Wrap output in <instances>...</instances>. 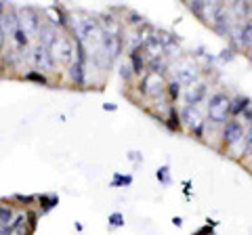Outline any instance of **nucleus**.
<instances>
[{"mask_svg": "<svg viewBox=\"0 0 252 235\" xmlns=\"http://www.w3.org/2000/svg\"><path fill=\"white\" fill-rule=\"evenodd\" d=\"M49 53H51L53 61H61V63H69V61H72V55H74V46H72V42H69L67 38L57 36V38H55V42L51 44Z\"/></svg>", "mask_w": 252, "mask_h": 235, "instance_id": "nucleus-2", "label": "nucleus"}, {"mask_svg": "<svg viewBox=\"0 0 252 235\" xmlns=\"http://www.w3.org/2000/svg\"><path fill=\"white\" fill-rule=\"evenodd\" d=\"M13 218H15V212H13L11 206H0V227L9 225Z\"/></svg>", "mask_w": 252, "mask_h": 235, "instance_id": "nucleus-15", "label": "nucleus"}, {"mask_svg": "<svg viewBox=\"0 0 252 235\" xmlns=\"http://www.w3.org/2000/svg\"><path fill=\"white\" fill-rule=\"evenodd\" d=\"M26 80H32V82H38V84H46L49 80H46L44 74H38V72H28L26 74Z\"/></svg>", "mask_w": 252, "mask_h": 235, "instance_id": "nucleus-21", "label": "nucleus"}, {"mask_svg": "<svg viewBox=\"0 0 252 235\" xmlns=\"http://www.w3.org/2000/svg\"><path fill=\"white\" fill-rule=\"evenodd\" d=\"M32 61H34V65L40 67V69H53V65H55L49 49H44V46H38V49L32 51Z\"/></svg>", "mask_w": 252, "mask_h": 235, "instance_id": "nucleus-6", "label": "nucleus"}, {"mask_svg": "<svg viewBox=\"0 0 252 235\" xmlns=\"http://www.w3.org/2000/svg\"><path fill=\"white\" fill-rule=\"evenodd\" d=\"M38 200H40V206H42L44 212H46V210H51V208L55 206V204L59 202V200H57V195H40Z\"/></svg>", "mask_w": 252, "mask_h": 235, "instance_id": "nucleus-17", "label": "nucleus"}, {"mask_svg": "<svg viewBox=\"0 0 252 235\" xmlns=\"http://www.w3.org/2000/svg\"><path fill=\"white\" fill-rule=\"evenodd\" d=\"M206 97V86L204 84H195V86H191V88L187 90V95H185V99H187V103L189 105H195V103H200V101Z\"/></svg>", "mask_w": 252, "mask_h": 235, "instance_id": "nucleus-10", "label": "nucleus"}, {"mask_svg": "<svg viewBox=\"0 0 252 235\" xmlns=\"http://www.w3.org/2000/svg\"><path fill=\"white\" fill-rule=\"evenodd\" d=\"M17 19H19V28L26 32V36H34L40 32V19H38V13L34 9H19Z\"/></svg>", "mask_w": 252, "mask_h": 235, "instance_id": "nucleus-3", "label": "nucleus"}, {"mask_svg": "<svg viewBox=\"0 0 252 235\" xmlns=\"http://www.w3.org/2000/svg\"><path fill=\"white\" fill-rule=\"evenodd\" d=\"M130 183V176H116L114 178V185H128Z\"/></svg>", "mask_w": 252, "mask_h": 235, "instance_id": "nucleus-26", "label": "nucleus"}, {"mask_svg": "<svg viewBox=\"0 0 252 235\" xmlns=\"http://www.w3.org/2000/svg\"><path fill=\"white\" fill-rule=\"evenodd\" d=\"M4 49V32H2V28H0V51Z\"/></svg>", "mask_w": 252, "mask_h": 235, "instance_id": "nucleus-31", "label": "nucleus"}, {"mask_svg": "<svg viewBox=\"0 0 252 235\" xmlns=\"http://www.w3.org/2000/svg\"><path fill=\"white\" fill-rule=\"evenodd\" d=\"M231 11H233L235 15H238L240 21H244V15H246V13L250 11V6H248V4H244V2H235V4L231 6Z\"/></svg>", "mask_w": 252, "mask_h": 235, "instance_id": "nucleus-19", "label": "nucleus"}, {"mask_svg": "<svg viewBox=\"0 0 252 235\" xmlns=\"http://www.w3.org/2000/svg\"><path fill=\"white\" fill-rule=\"evenodd\" d=\"M40 46H44V49H51V44L55 42V38H57V29H55V26H51V23H42L40 26Z\"/></svg>", "mask_w": 252, "mask_h": 235, "instance_id": "nucleus-9", "label": "nucleus"}, {"mask_svg": "<svg viewBox=\"0 0 252 235\" xmlns=\"http://www.w3.org/2000/svg\"><path fill=\"white\" fill-rule=\"evenodd\" d=\"M130 61H132V72H137V74L143 72V57H141L139 49L130 53Z\"/></svg>", "mask_w": 252, "mask_h": 235, "instance_id": "nucleus-16", "label": "nucleus"}, {"mask_svg": "<svg viewBox=\"0 0 252 235\" xmlns=\"http://www.w3.org/2000/svg\"><path fill=\"white\" fill-rule=\"evenodd\" d=\"M225 141H227V145H235L238 141L244 137V128H242V124L238 120H229L225 124Z\"/></svg>", "mask_w": 252, "mask_h": 235, "instance_id": "nucleus-7", "label": "nucleus"}, {"mask_svg": "<svg viewBox=\"0 0 252 235\" xmlns=\"http://www.w3.org/2000/svg\"><path fill=\"white\" fill-rule=\"evenodd\" d=\"M250 57H252V53H250Z\"/></svg>", "mask_w": 252, "mask_h": 235, "instance_id": "nucleus-32", "label": "nucleus"}, {"mask_svg": "<svg viewBox=\"0 0 252 235\" xmlns=\"http://www.w3.org/2000/svg\"><path fill=\"white\" fill-rule=\"evenodd\" d=\"M109 225H122V214H112L109 216Z\"/></svg>", "mask_w": 252, "mask_h": 235, "instance_id": "nucleus-27", "label": "nucleus"}, {"mask_svg": "<svg viewBox=\"0 0 252 235\" xmlns=\"http://www.w3.org/2000/svg\"><path fill=\"white\" fill-rule=\"evenodd\" d=\"M13 38H15V42H17L19 46H23V49H26V46H28V42H30V40H28V36H26V32H23L21 28H19L17 32L13 34Z\"/></svg>", "mask_w": 252, "mask_h": 235, "instance_id": "nucleus-22", "label": "nucleus"}, {"mask_svg": "<svg viewBox=\"0 0 252 235\" xmlns=\"http://www.w3.org/2000/svg\"><path fill=\"white\" fill-rule=\"evenodd\" d=\"M183 116L187 118L189 126H191V128H195V130L200 132V116H198V112H195V107H191V105H189V107L185 109V112H183Z\"/></svg>", "mask_w": 252, "mask_h": 235, "instance_id": "nucleus-14", "label": "nucleus"}, {"mask_svg": "<svg viewBox=\"0 0 252 235\" xmlns=\"http://www.w3.org/2000/svg\"><path fill=\"white\" fill-rule=\"evenodd\" d=\"M23 221H26V214H17V216H15V218H13V221L9 223V229H11L13 233H15V231H17V229H19V227L23 225Z\"/></svg>", "mask_w": 252, "mask_h": 235, "instance_id": "nucleus-23", "label": "nucleus"}, {"mask_svg": "<svg viewBox=\"0 0 252 235\" xmlns=\"http://www.w3.org/2000/svg\"><path fill=\"white\" fill-rule=\"evenodd\" d=\"M246 105H248V99L238 97V99L233 101V105H229V112H231V114H238V112H242V109L246 107Z\"/></svg>", "mask_w": 252, "mask_h": 235, "instance_id": "nucleus-20", "label": "nucleus"}, {"mask_svg": "<svg viewBox=\"0 0 252 235\" xmlns=\"http://www.w3.org/2000/svg\"><path fill=\"white\" fill-rule=\"evenodd\" d=\"M15 200H19V202H26V204H30V202L34 200V198H32V195H15Z\"/></svg>", "mask_w": 252, "mask_h": 235, "instance_id": "nucleus-28", "label": "nucleus"}, {"mask_svg": "<svg viewBox=\"0 0 252 235\" xmlns=\"http://www.w3.org/2000/svg\"><path fill=\"white\" fill-rule=\"evenodd\" d=\"M229 105L231 101L227 99V95L223 92H217V95H212L210 101H208V116L212 122H227V114H229Z\"/></svg>", "mask_w": 252, "mask_h": 235, "instance_id": "nucleus-1", "label": "nucleus"}, {"mask_svg": "<svg viewBox=\"0 0 252 235\" xmlns=\"http://www.w3.org/2000/svg\"><path fill=\"white\" fill-rule=\"evenodd\" d=\"M0 28H2V32L4 34H9V36H13L15 32L19 29V19H17V9H11L6 11L4 9V13H2V21H0Z\"/></svg>", "mask_w": 252, "mask_h": 235, "instance_id": "nucleus-5", "label": "nucleus"}, {"mask_svg": "<svg viewBox=\"0 0 252 235\" xmlns=\"http://www.w3.org/2000/svg\"><path fill=\"white\" fill-rule=\"evenodd\" d=\"M141 90L145 92L147 97H152V99H158L162 95V90H164V82H162V76H158V74H152V72H147L143 76V82H141Z\"/></svg>", "mask_w": 252, "mask_h": 235, "instance_id": "nucleus-4", "label": "nucleus"}, {"mask_svg": "<svg viewBox=\"0 0 252 235\" xmlns=\"http://www.w3.org/2000/svg\"><path fill=\"white\" fill-rule=\"evenodd\" d=\"M250 135H252V132H250Z\"/></svg>", "mask_w": 252, "mask_h": 235, "instance_id": "nucleus-33", "label": "nucleus"}, {"mask_svg": "<svg viewBox=\"0 0 252 235\" xmlns=\"http://www.w3.org/2000/svg\"><path fill=\"white\" fill-rule=\"evenodd\" d=\"M168 90H170V97H172V99H177V97H179V92H181L179 82H170V84H168Z\"/></svg>", "mask_w": 252, "mask_h": 235, "instance_id": "nucleus-24", "label": "nucleus"}, {"mask_svg": "<svg viewBox=\"0 0 252 235\" xmlns=\"http://www.w3.org/2000/svg\"><path fill=\"white\" fill-rule=\"evenodd\" d=\"M240 46H252V19H248V21L242 26Z\"/></svg>", "mask_w": 252, "mask_h": 235, "instance_id": "nucleus-13", "label": "nucleus"}, {"mask_svg": "<svg viewBox=\"0 0 252 235\" xmlns=\"http://www.w3.org/2000/svg\"><path fill=\"white\" fill-rule=\"evenodd\" d=\"M158 178L164 181V183H168V168H160V170H158Z\"/></svg>", "mask_w": 252, "mask_h": 235, "instance_id": "nucleus-25", "label": "nucleus"}, {"mask_svg": "<svg viewBox=\"0 0 252 235\" xmlns=\"http://www.w3.org/2000/svg\"><path fill=\"white\" fill-rule=\"evenodd\" d=\"M187 6L195 15H200V17H206V2H187Z\"/></svg>", "mask_w": 252, "mask_h": 235, "instance_id": "nucleus-18", "label": "nucleus"}, {"mask_svg": "<svg viewBox=\"0 0 252 235\" xmlns=\"http://www.w3.org/2000/svg\"><path fill=\"white\" fill-rule=\"evenodd\" d=\"M69 78H72V82L82 86L84 84V65L82 63H72V67H69Z\"/></svg>", "mask_w": 252, "mask_h": 235, "instance_id": "nucleus-12", "label": "nucleus"}, {"mask_svg": "<svg viewBox=\"0 0 252 235\" xmlns=\"http://www.w3.org/2000/svg\"><path fill=\"white\" fill-rule=\"evenodd\" d=\"M130 17H132V19H130L132 23H141V21H143V19H141V17H139V15H137V13H130Z\"/></svg>", "mask_w": 252, "mask_h": 235, "instance_id": "nucleus-29", "label": "nucleus"}, {"mask_svg": "<svg viewBox=\"0 0 252 235\" xmlns=\"http://www.w3.org/2000/svg\"><path fill=\"white\" fill-rule=\"evenodd\" d=\"M122 76H126V78H128V76H130V67H128V65H126V63L122 65Z\"/></svg>", "mask_w": 252, "mask_h": 235, "instance_id": "nucleus-30", "label": "nucleus"}, {"mask_svg": "<svg viewBox=\"0 0 252 235\" xmlns=\"http://www.w3.org/2000/svg\"><path fill=\"white\" fill-rule=\"evenodd\" d=\"M145 51L152 55V59H156V57H162V53H164V49H162V44L158 42V38L156 36H152V38H147L145 40Z\"/></svg>", "mask_w": 252, "mask_h": 235, "instance_id": "nucleus-11", "label": "nucleus"}, {"mask_svg": "<svg viewBox=\"0 0 252 235\" xmlns=\"http://www.w3.org/2000/svg\"><path fill=\"white\" fill-rule=\"evenodd\" d=\"M198 78V69L191 63H183L177 69V82L179 84H193V80Z\"/></svg>", "mask_w": 252, "mask_h": 235, "instance_id": "nucleus-8", "label": "nucleus"}]
</instances>
